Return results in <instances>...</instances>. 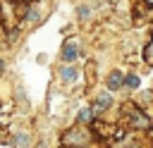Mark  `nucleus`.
Segmentation results:
<instances>
[{
    "mask_svg": "<svg viewBox=\"0 0 153 148\" xmlns=\"http://www.w3.org/2000/svg\"><path fill=\"white\" fill-rule=\"evenodd\" d=\"M60 76H62L65 81H74V79H76V67H62V69H60Z\"/></svg>",
    "mask_w": 153,
    "mask_h": 148,
    "instance_id": "3",
    "label": "nucleus"
},
{
    "mask_svg": "<svg viewBox=\"0 0 153 148\" xmlns=\"http://www.w3.org/2000/svg\"><path fill=\"white\" fill-rule=\"evenodd\" d=\"M146 60H148V62H153V41H151V45L146 48Z\"/></svg>",
    "mask_w": 153,
    "mask_h": 148,
    "instance_id": "8",
    "label": "nucleus"
},
{
    "mask_svg": "<svg viewBox=\"0 0 153 148\" xmlns=\"http://www.w3.org/2000/svg\"><path fill=\"white\" fill-rule=\"evenodd\" d=\"M76 55H79V43H76V38H72V41H67L65 48H62V60H65V62H74Z\"/></svg>",
    "mask_w": 153,
    "mask_h": 148,
    "instance_id": "1",
    "label": "nucleus"
},
{
    "mask_svg": "<svg viewBox=\"0 0 153 148\" xmlns=\"http://www.w3.org/2000/svg\"><path fill=\"white\" fill-rule=\"evenodd\" d=\"M122 84H124V79H122V74H120V72H112V74L108 76V88H110V91L120 88Z\"/></svg>",
    "mask_w": 153,
    "mask_h": 148,
    "instance_id": "2",
    "label": "nucleus"
},
{
    "mask_svg": "<svg viewBox=\"0 0 153 148\" xmlns=\"http://www.w3.org/2000/svg\"><path fill=\"white\" fill-rule=\"evenodd\" d=\"M2 69H5V62H2V60H0V72H2Z\"/></svg>",
    "mask_w": 153,
    "mask_h": 148,
    "instance_id": "10",
    "label": "nucleus"
},
{
    "mask_svg": "<svg viewBox=\"0 0 153 148\" xmlns=\"http://www.w3.org/2000/svg\"><path fill=\"white\" fill-rule=\"evenodd\" d=\"M124 84H127L129 88H136V86L141 84V79H139V74H129V76L124 79Z\"/></svg>",
    "mask_w": 153,
    "mask_h": 148,
    "instance_id": "5",
    "label": "nucleus"
},
{
    "mask_svg": "<svg viewBox=\"0 0 153 148\" xmlns=\"http://www.w3.org/2000/svg\"><path fill=\"white\" fill-rule=\"evenodd\" d=\"M17 143H19V146H26V143H29V136H26V134L17 136Z\"/></svg>",
    "mask_w": 153,
    "mask_h": 148,
    "instance_id": "9",
    "label": "nucleus"
},
{
    "mask_svg": "<svg viewBox=\"0 0 153 148\" xmlns=\"http://www.w3.org/2000/svg\"><path fill=\"white\" fill-rule=\"evenodd\" d=\"M38 148H45V143H41V146H38Z\"/></svg>",
    "mask_w": 153,
    "mask_h": 148,
    "instance_id": "11",
    "label": "nucleus"
},
{
    "mask_svg": "<svg viewBox=\"0 0 153 148\" xmlns=\"http://www.w3.org/2000/svg\"><path fill=\"white\" fill-rule=\"evenodd\" d=\"M76 14H79V17H81V19H86V17H88V14H91V10H88V7H86V5H81V7H76Z\"/></svg>",
    "mask_w": 153,
    "mask_h": 148,
    "instance_id": "6",
    "label": "nucleus"
},
{
    "mask_svg": "<svg viewBox=\"0 0 153 148\" xmlns=\"http://www.w3.org/2000/svg\"><path fill=\"white\" fill-rule=\"evenodd\" d=\"M79 119H81V122H91V110H88V107H84V110L79 112Z\"/></svg>",
    "mask_w": 153,
    "mask_h": 148,
    "instance_id": "7",
    "label": "nucleus"
},
{
    "mask_svg": "<svg viewBox=\"0 0 153 148\" xmlns=\"http://www.w3.org/2000/svg\"><path fill=\"white\" fill-rule=\"evenodd\" d=\"M110 103H112V98H110V93H108V91L98 93V110H103V107H110Z\"/></svg>",
    "mask_w": 153,
    "mask_h": 148,
    "instance_id": "4",
    "label": "nucleus"
}]
</instances>
